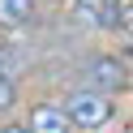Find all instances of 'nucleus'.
Listing matches in <instances>:
<instances>
[{
  "instance_id": "nucleus-8",
  "label": "nucleus",
  "mask_w": 133,
  "mask_h": 133,
  "mask_svg": "<svg viewBox=\"0 0 133 133\" xmlns=\"http://www.w3.org/2000/svg\"><path fill=\"white\" fill-rule=\"evenodd\" d=\"M0 133H30V129H26V124H17V120H13V124H4Z\"/></svg>"
},
{
  "instance_id": "nucleus-9",
  "label": "nucleus",
  "mask_w": 133,
  "mask_h": 133,
  "mask_svg": "<svg viewBox=\"0 0 133 133\" xmlns=\"http://www.w3.org/2000/svg\"><path fill=\"white\" fill-rule=\"evenodd\" d=\"M95 133H99V129H95Z\"/></svg>"
},
{
  "instance_id": "nucleus-4",
  "label": "nucleus",
  "mask_w": 133,
  "mask_h": 133,
  "mask_svg": "<svg viewBox=\"0 0 133 133\" xmlns=\"http://www.w3.org/2000/svg\"><path fill=\"white\" fill-rule=\"evenodd\" d=\"M26 129H30V133H73V124H69V116H64V107H56V103H35Z\"/></svg>"
},
{
  "instance_id": "nucleus-5",
  "label": "nucleus",
  "mask_w": 133,
  "mask_h": 133,
  "mask_svg": "<svg viewBox=\"0 0 133 133\" xmlns=\"http://www.w3.org/2000/svg\"><path fill=\"white\" fill-rule=\"evenodd\" d=\"M39 0H0V30H22L35 22Z\"/></svg>"
},
{
  "instance_id": "nucleus-2",
  "label": "nucleus",
  "mask_w": 133,
  "mask_h": 133,
  "mask_svg": "<svg viewBox=\"0 0 133 133\" xmlns=\"http://www.w3.org/2000/svg\"><path fill=\"white\" fill-rule=\"evenodd\" d=\"M82 77H86V90L120 95V90L129 86V64H124L120 56H90L86 69H82Z\"/></svg>"
},
{
  "instance_id": "nucleus-3",
  "label": "nucleus",
  "mask_w": 133,
  "mask_h": 133,
  "mask_svg": "<svg viewBox=\"0 0 133 133\" xmlns=\"http://www.w3.org/2000/svg\"><path fill=\"white\" fill-rule=\"evenodd\" d=\"M77 22L95 30L129 26V0H77Z\"/></svg>"
},
{
  "instance_id": "nucleus-7",
  "label": "nucleus",
  "mask_w": 133,
  "mask_h": 133,
  "mask_svg": "<svg viewBox=\"0 0 133 133\" xmlns=\"http://www.w3.org/2000/svg\"><path fill=\"white\" fill-rule=\"evenodd\" d=\"M13 103H17V82L0 73V112H9Z\"/></svg>"
},
{
  "instance_id": "nucleus-6",
  "label": "nucleus",
  "mask_w": 133,
  "mask_h": 133,
  "mask_svg": "<svg viewBox=\"0 0 133 133\" xmlns=\"http://www.w3.org/2000/svg\"><path fill=\"white\" fill-rule=\"evenodd\" d=\"M26 60H30V56H26V47H22V43H0V73H4V77L17 82L22 69H26Z\"/></svg>"
},
{
  "instance_id": "nucleus-1",
  "label": "nucleus",
  "mask_w": 133,
  "mask_h": 133,
  "mask_svg": "<svg viewBox=\"0 0 133 133\" xmlns=\"http://www.w3.org/2000/svg\"><path fill=\"white\" fill-rule=\"evenodd\" d=\"M64 116H69V124H73V129L95 133V129H103V124H112L116 107H112V99H107V95H99V90H77V95H69V99H64Z\"/></svg>"
}]
</instances>
